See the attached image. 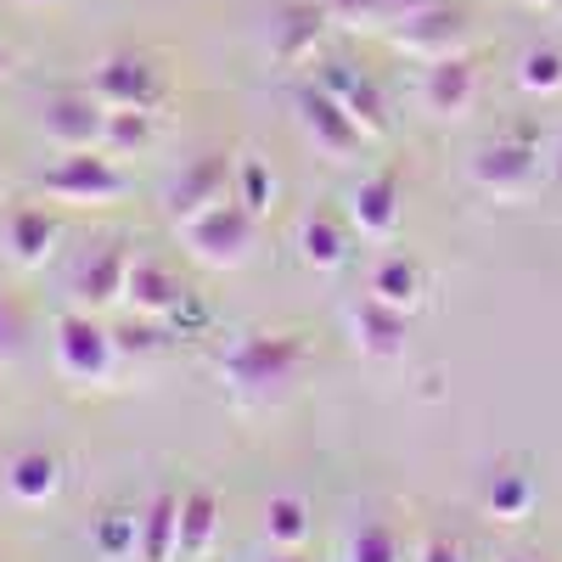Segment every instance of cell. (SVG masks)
Segmentation results:
<instances>
[{"label": "cell", "instance_id": "obj_1", "mask_svg": "<svg viewBox=\"0 0 562 562\" xmlns=\"http://www.w3.org/2000/svg\"><path fill=\"white\" fill-rule=\"evenodd\" d=\"M90 97H97L108 113H153L158 97H164V79L147 57L135 52H119L108 63H97V74H90Z\"/></svg>", "mask_w": 562, "mask_h": 562}, {"label": "cell", "instance_id": "obj_2", "mask_svg": "<svg viewBox=\"0 0 562 562\" xmlns=\"http://www.w3.org/2000/svg\"><path fill=\"white\" fill-rule=\"evenodd\" d=\"M186 243H192V254L203 259V265H237L243 254H248V243H254V214L243 209V203H214V209H203V214H192L186 220Z\"/></svg>", "mask_w": 562, "mask_h": 562}, {"label": "cell", "instance_id": "obj_3", "mask_svg": "<svg viewBox=\"0 0 562 562\" xmlns=\"http://www.w3.org/2000/svg\"><path fill=\"white\" fill-rule=\"evenodd\" d=\"M113 349H119V338L108 333V326H97L90 315H63L57 321V366H63V378L102 383L113 371Z\"/></svg>", "mask_w": 562, "mask_h": 562}, {"label": "cell", "instance_id": "obj_4", "mask_svg": "<svg viewBox=\"0 0 562 562\" xmlns=\"http://www.w3.org/2000/svg\"><path fill=\"white\" fill-rule=\"evenodd\" d=\"M40 186L63 203H113L124 192V175H119L113 158H102L97 147H90V153H68L57 169H45Z\"/></svg>", "mask_w": 562, "mask_h": 562}, {"label": "cell", "instance_id": "obj_5", "mask_svg": "<svg viewBox=\"0 0 562 562\" xmlns=\"http://www.w3.org/2000/svg\"><path fill=\"white\" fill-rule=\"evenodd\" d=\"M45 135H52L63 153L108 147V108L90 97V90H68V97H57L45 108Z\"/></svg>", "mask_w": 562, "mask_h": 562}, {"label": "cell", "instance_id": "obj_6", "mask_svg": "<svg viewBox=\"0 0 562 562\" xmlns=\"http://www.w3.org/2000/svg\"><path fill=\"white\" fill-rule=\"evenodd\" d=\"M304 344L299 338H243L237 349L225 355V378L243 383V389H270V383H288V371L299 366Z\"/></svg>", "mask_w": 562, "mask_h": 562}, {"label": "cell", "instance_id": "obj_7", "mask_svg": "<svg viewBox=\"0 0 562 562\" xmlns=\"http://www.w3.org/2000/svg\"><path fill=\"white\" fill-rule=\"evenodd\" d=\"M461 34H467V23H461V12H450V7H439V0H428V7H416V12H405L400 23H394V40L405 45V52H416V57H450L456 45H461Z\"/></svg>", "mask_w": 562, "mask_h": 562}, {"label": "cell", "instance_id": "obj_8", "mask_svg": "<svg viewBox=\"0 0 562 562\" xmlns=\"http://www.w3.org/2000/svg\"><path fill=\"white\" fill-rule=\"evenodd\" d=\"M299 113H304V130L315 135V147H326L333 158H349V153H360V147H366V130L344 113V102H338V97H326L321 85H310L304 97H299Z\"/></svg>", "mask_w": 562, "mask_h": 562}, {"label": "cell", "instance_id": "obj_9", "mask_svg": "<svg viewBox=\"0 0 562 562\" xmlns=\"http://www.w3.org/2000/svg\"><path fill=\"white\" fill-rule=\"evenodd\" d=\"M473 90H479V68L467 63L461 52L434 57V63H428V74H422V102H428V113H439V119L467 113V102H473Z\"/></svg>", "mask_w": 562, "mask_h": 562}, {"label": "cell", "instance_id": "obj_10", "mask_svg": "<svg viewBox=\"0 0 562 562\" xmlns=\"http://www.w3.org/2000/svg\"><path fill=\"white\" fill-rule=\"evenodd\" d=\"M315 85L326 90V97H338L344 113H349L366 135H383V130H389V119H383V97L371 90V79H366L360 68H349V63H326Z\"/></svg>", "mask_w": 562, "mask_h": 562}, {"label": "cell", "instance_id": "obj_11", "mask_svg": "<svg viewBox=\"0 0 562 562\" xmlns=\"http://www.w3.org/2000/svg\"><path fill=\"white\" fill-rule=\"evenodd\" d=\"M535 175V140H501V147H484L479 164H473V180L484 186V192L495 198H512V192H524V180Z\"/></svg>", "mask_w": 562, "mask_h": 562}, {"label": "cell", "instance_id": "obj_12", "mask_svg": "<svg viewBox=\"0 0 562 562\" xmlns=\"http://www.w3.org/2000/svg\"><path fill=\"white\" fill-rule=\"evenodd\" d=\"M231 180H237V175H231V164H225V158H203L198 169H186V175H180V186L169 192V214L186 225L192 214H203V209L225 203Z\"/></svg>", "mask_w": 562, "mask_h": 562}, {"label": "cell", "instance_id": "obj_13", "mask_svg": "<svg viewBox=\"0 0 562 562\" xmlns=\"http://www.w3.org/2000/svg\"><path fill=\"white\" fill-rule=\"evenodd\" d=\"M124 299H130L140 315H175V304H180L186 293H180V281H175L164 265H153V259H130Z\"/></svg>", "mask_w": 562, "mask_h": 562}, {"label": "cell", "instance_id": "obj_14", "mask_svg": "<svg viewBox=\"0 0 562 562\" xmlns=\"http://www.w3.org/2000/svg\"><path fill=\"white\" fill-rule=\"evenodd\" d=\"M349 214H355V225L366 231V237H394V231H400V192H394V180L389 175L360 180L355 198H349Z\"/></svg>", "mask_w": 562, "mask_h": 562}, {"label": "cell", "instance_id": "obj_15", "mask_svg": "<svg viewBox=\"0 0 562 562\" xmlns=\"http://www.w3.org/2000/svg\"><path fill=\"white\" fill-rule=\"evenodd\" d=\"M180 551V495H158L147 512H140V562H175Z\"/></svg>", "mask_w": 562, "mask_h": 562}, {"label": "cell", "instance_id": "obj_16", "mask_svg": "<svg viewBox=\"0 0 562 562\" xmlns=\"http://www.w3.org/2000/svg\"><path fill=\"white\" fill-rule=\"evenodd\" d=\"M57 484H63V467H57L52 450H23V456H12V467H7V490H12L23 506L52 501Z\"/></svg>", "mask_w": 562, "mask_h": 562}, {"label": "cell", "instance_id": "obj_17", "mask_svg": "<svg viewBox=\"0 0 562 562\" xmlns=\"http://www.w3.org/2000/svg\"><path fill=\"white\" fill-rule=\"evenodd\" d=\"M124 276H130V254L124 248H102L97 259L79 270L74 288H79L85 304H113V299H124Z\"/></svg>", "mask_w": 562, "mask_h": 562}, {"label": "cell", "instance_id": "obj_18", "mask_svg": "<svg viewBox=\"0 0 562 562\" xmlns=\"http://www.w3.org/2000/svg\"><path fill=\"white\" fill-rule=\"evenodd\" d=\"M371 299L378 304H394V310H416V299H422V270H416V259H405V254H394V259H383L378 270H371Z\"/></svg>", "mask_w": 562, "mask_h": 562}, {"label": "cell", "instance_id": "obj_19", "mask_svg": "<svg viewBox=\"0 0 562 562\" xmlns=\"http://www.w3.org/2000/svg\"><path fill=\"white\" fill-rule=\"evenodd\" d=\"M355 333H360V344H366V349H378V355H400V349H405V310L366 299V304L355 310Z\"/></svg>", "mask_w": 562, "mask_h": 562}, {"label": "cell", "instance_id": "obj_20", "mask_svg": "<svg viewBox=\"0 0 562 562\" xmlns=\"http://www.w3.org/2000/svg\"><path fill=\"white\" fill-rule=\"evenodd\" d=\"M214 529H220V501L209 490H192L180 501V551L175 557H203L214 546Z\"/></svg>", "mask_w": 562, "mask_h": 562}, {"label": "cell", "instance_id": "obj_21", "mask_svg": "<svg viewBox=\"0 0 562 562\" xmlns=\"http://www.w3.org/2000/svg\"><path fill=\"white\" fill-rule=\"evenodd\" d=\"M7 243H12V254L23 265H40L45 254L57 248V220L45 214V209H18L12 225H7Z\"/></svg>", "mask_w": 562, "mask_h": 562}, {"label": "cell", "instance_id": "obj_22", "mask_svg": "<svg viewBox=\"0 0 562 562\" xmlns=\"http://www.w3.org/2000/svg\"><path fill=\"white\" fill-rule=\"evenodd\" d=\"M265 535H270L281 551H299L304 535H310V506H304L299 495H276V501L265 506Z\"/></svg>", "mask_w": 562, "mask_h": 562}, {"label": "cell", "instance_id": "obj_23", "mask_svg": "<svg viewBox=\"0 0 562 562\" xmlns=\"http://www.w3.org/2000/svg\"><path fill=\"white\" fill-rule=\"evenodd\" d=\"M304 265H315V270H338L344 265V254H349V243H344V231L326 220V214H310L304 220Z\"/></svg>", "mask_w": 562, "mask_h": 562}, {"label": "cell", "instance_id": "obj_24", "mask_svg": "<svg viewBox=\"0 0 562 562\" xmlns=\"http://www.w3.org/2000/svg\"><path fill=\"white\" fill-rule=\"evenodd\" d=\"M90 540H97V551H102L108 562H124V557H135V546H140V518H130V512H108V518H97Z\"/></svg>", "mask_w": 562, "mask_h": 562}, {"label": "cell", "instance_id": "obj_25", "mask_svg": "<svg viewBox=\"0 0 562 562\" xmlns=\"http://www.w3.org/2000/svg\"><path fill=\"white\" fill-rule=\"evenodd\" d=\"M315 40H321V12L315 7H293L288 18H281V29H276V45H281V57H288V63L310 57Z\"/></svg>", "mask_w": 562, "mask_h": 562}, {"label": "cell", "instance_id": "obj_26", "mask_svg": "<svg viewBox=\"0 0 562 562\" xmlns=\"http://www.w3.org/2000/svg\"><path fill=\"white\" fill-rule=\"evenodd\" d=\"M518 85L529 90V97H557V90H562V52L535 45V52L518 63Z\"/></svg>", "mask_w": 562, "mask_h": 562}, {"label": "cell", "instance_id": "obj_27", "mask_svg": "<svg viewBox=\"0 0 562 562\" xmlns=\"http://www.w3.org/2000/svg\"><path fill=\"white\" fill-rule=\"evenodd\" d=\"M529 506H535V484L524 473H495V484H490L495 518H529Z\"/></svg>", "mask_w": 562, "mask_h": 562}, {"label": "cell", "instance_id": "obj_28", "mask_svg": "<svg viewBox=\"0 0 562 562\" xmlns=\"http://www.w3.org/2000/svg\"><path fill=\"white\" fill-rule=\"evenodd\" d=\"M237 203L248 209V214H265L270 209V198H276V180H270V169L259 164V158H248V164H237Z\"/></svg>", "mask_w": 562, "mask_h": 562}, {"label": "cell", "instance_id": "obj_29", "mask_svg": "<svg viewBox=\"0 0 562 562\" xmlns=\"http://www.w3.org/2000/svg\"><path fill=\"white\" fill-rule=\"evenodd\" d=\"M349 562H400V540L389 524H360L349 540Z\"/></svg>", "mask_w": 562, "mask_h": 562}, {"label": "cell", "instance_id": "obj_30", "mask_svg": "<svg viewBox=\"0 0 562 562\" xmlns=\"http://www.w3.org/2000/svg\"><path fill=\"white\" fill-rule=\"evenodd\" d=\"M147 119H153V113H108V147H113V153L147 147V135H153Z\"/></svg>", "mask_w": 562, "mask_h": 562}, {"label": "cell", "instance_id": "obj_31", "mask_svg": "<svg viewBox=\"0 0 562 562\" xmlns=\"http://www.w3.org/2000/svg\"><path fill=\"white\" fill-rule=\"evenodd\" d=\"M18 349V310L7 304V293H0V360H7Z\"/></svg>", "mask_w": 562, "mask_h": 562}, {"label": "cell", "instance_id": "obj_32", "mask_svg": "<svg viewBox=\"0 0 562 562\" xmlns=\"http://www.w3.org/2000/svg\"><path fill=\"white\" fill-rule=\"evenodd\" d=\"M422 562H461V546L450 535H434L428 546H422Z\"/></svg>", "mask_w": 562, "mask_h": 562}, {"label": "cell", "instance_id": "obj_33", "mask_svg": "<svg viewBox=\"0 0 562 562\" xmlns=\"http://www.w3.org/2000/svg\"><path fill=\"white\" fill-rule=\"evenodd\" d=\"M276 562H304V557H299V551H281V557H276Z\"/></svg>", "mask_w": 562, "mask_h": 562}, {"label": "cell", "instance_id": "obj_34", "mask_svg": "<svg viewBox=\"0 0 562 562\" xmlns=\"http://www.w3.org/2000/svg\"><path fill=\"white\" fill-rule=\"evenodd\" d=\"M7 63H12V57H7V45H0V74H7Z\"/></svg>", "mask_w": 562, "mask_h": 562}, {"label": "cell", "instance_id": "obj_35", "mask_svg": "<svg viewBox=\"0 0 562 562\" xmlns=\"http://www.w3.org/2000/svg\"><path fill=\"white\" fill-rule=\"evenodd\" d=\"M529 7H551V0H529Z\"/></svg>", "mask_w": 562, "mask_h": 562}, {"label": "cell", "instance_id": "obj_36", "mask_svg": "<svg viewBox=\"0 0 562 562\" xmlns=\"http://www.w3.org/2000/svg\"><path fill=\"white\" fill-rule=\"evenodd\" d=\"M506 562H524V557H506Z\"/></svg>", "mask_w": 562, "mask_h": 562}, {"label": "cell", "instance_id": "obj_37", "mask_svg": "<svg viewBox=\"0 0 562 562\" xmlns=\"http://www.w3.org/2000/svg\"><path fill=\"white\" fill-rule=\"evenodd\" d=\"M557 180H562V164H557Z\"/></svg>", "mask_w": 562, "mask_h": 562}]
</instances>
